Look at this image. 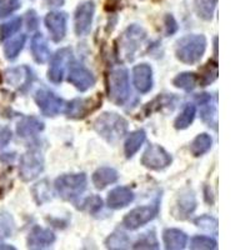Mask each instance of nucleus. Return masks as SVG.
Masks as SVG:
<instances>
[{
  "instance_id": "f257e3e1",
  "label": "nucleus",
  "mask_w": 250,
  "mask_h": 250,
  "mask_svg": "<svg viewBox=\"0 0 250 250\" xmlns=\"http://www.w3.org/2000/svg\"><path fill=\"white\" fill-rule=\"evenodd\" d=\"M94 130L99 134L103 139L114 144L119 142L125 134L128 133V122L117 113L105 111L95 119L94 122Z\"/></svg>"
},
{
  "instance_id": "f03ea898",
  "label": "nucleus",
  "mask_w": 250,
  "mask_h": 250,
  "mask_svg": "<svg viewBox=\"0 0 250 250\" xmlns=\"http://www.w3.org/2000/svg\"><path fill=\"white\" fill-rule=\"evenodd\" d=\"M207 50V38L203 34H190L175 43V57L184 64H196Z\"/></svg>"
},
{
  "instance_id": "7ed1b4c3",
  "label": "nucleus",
  "mask_w": 250,
  "mask_h": 250,
  "mask_svg": "<svg viewBox=\"0 0 250 250\" xmlns=\"http://www.w3.org/2000/svg\"><path fill=\"white\" fill-rule=\"evenodd\" d=\"M86 185H88V178L84 173L64 174L59 176L54 183L58 195L68 202H73L79 198L85 191Z\"/></svg>"
},
{
  "instance_id": "20e7f679",
  "label": "nucleus",
  "mask_w": 250,
  "mask_h": 250,
  "mask_svg": "<svg viewBox=\"0 0 250 250\" xmlns=\"http://www.w3.org/2000/svg\"><path fill=\"white\" fill-rule=\"evenodd\" d=\"M130 94L128 70L124 68L113 69L108 74V97L117 105H124Z\"/></svg>"
},
{
  "instance_id": "39448f33",
  "label": "nucleus",
  "mask_w": 250,
  "mask_h": 250,
  "mask_svg": "<svg viewBox=\"0 0 250 250\" xmlns=\"http://www.w3.org/2000/svg\"><path fill=\"white\" fill-rule=\"evenodd\" d=\"M146 40V31L140 25L133 24L123 33L119 39V57L124 60L131 62L140 49L142 44Z\"/></svg>"
},
{
  "instance_id": "423d86ee",
  "label": "nucleus",
  "mask_w": 250,
  "mask_h": 250,
  "mask_svg": "<svg viewBox=\"0 0 250 250\" xmlns=\"http://www.w3.org/2000/svg\"><path fill=\"white\" fill-rule=\"evenodd\" d=\"M34 100L38 108L45 117H57L58 114L64 113L65 102L59 98L54 91L46 88L38 89L34 95Z\"/></svg>"
},
{
  "instance_id": "0eeeda50",
  "label": "nucleus",
  "mask_w": 250,
  "mask_h": 250,
  "mask_svg": "<svg viewBox=\"0 0 250 250\" xmlns=\"http://www.w3.org/2000/svg\"><path fill=\"white\" fill-rule=\"evenodd\" d=\"M44 158L38 150H29L20 158L19 175L24 182H31L43 173Z\"/></svg>"
},
{
  "instance_id": "6e6552de",
  "label": "nucleus",
  "mask_w": 250,
  "mask_h": 250,
  "mask_svg": "<svg viewBox=\"0 0 250 250\" xmlns=\"http://www.w3.org/2000/svg\"><path fill=\"white\" fill-rule=\"evenodd\" d=\"M159 207L158 205H145L138 207L129 211L123 219V227L128 230H137L143 225L148 224L158 215Z\"/></svg>"
},
{
  "instance_id": "1a4fd4ad",
  "label": "nucleus",
  "mask_w": 250,
  "mask_h": 250,
  "mask_svg": "<svg viewBox=\"0 0 250 250\" xmlns=\"http://www.w3.org/2000/svg\"><path fill=\"white\" fill-rule=\"evenodd\" d=\"M74 60L73 50L70 48H62L53 55L50 62V68L48 70V79L54 84H60L64 79L68 66Z\"/></svg>"
},
{
  "instance_id": "9d476101",
  "label": "nucleus",
  "mask_w": 250,
  "mask_h": 250,
  "mask_svg": "<svg viewBox=\"0 0 250 250\" xmlns=\"http://www.w3.org/2000/svg\"><path fill=\"white\" fill-rule=\"evenodd\" d=\"M171 162H173V158L170 154L160 145L155 144L149 145L142 156V164L145 168L151 169V170H163L168 168Z\"/></svg>"
},
{
  "instance_id": "9b49d317",
  "label": "nucleus",
  "mask_w": 250,
  "mask_h": 250,
  "mask_svg": "<svg viewBox=\"0 0 250 250\" xmlns=\"http://www.w3.org/2000/svg\"><path fill=\"white\" fill-rule=\"evenodd\" d=\"M94 13H95V4L94 1H84L79 4L74 14V30L78 37H84L89 34L93 24Z\"/></svg>"
},
{
  "instance_id": "f8f14e48",
  "label": "nucleus",
  "mask_w": 250,
  "mask_h": 250,
  "mask_svg": "<svg viewBox=\"0 0 250 250\" xmlns=\"http://www.w3.org/2000/svg\"><path fill=\"white\" fill-rule=\"evenodd\" d=\"M45 25L50 33L51 40L55 43H60L66 35L68 15L62 12H50L45 17Z\"/></svg>"
},
{
  "instance_id": "ddd939ff",
  "label": "nucleus",
  "mask_w": 250,
  "mask_h": 250,
  "mask_svg": "<svg viewBox=\"0 0 250 250\" xmlns=\"http://www.w3.org/2000/svg\"><path fill=\"white\" fill-rule=\"evenodd\" d=\"M68 82L71 85H74L79 91H86L93 88L95 84V77L89 69L84 65L74 64L69 68Z\"/></svg>"
},
{
  "instance_id": "4468645a",
  "label": "nucleus",
  "mask_w": 250,
  "mask_h": 250,
  "mask_svg": "<svg viewBox=\"0 0 250 250\" xmlns=\"http://www.w3.org/2000/svg\"><path fill=\"white\" fill-rule=\"evenodd\" d=\"M5 79L10 85L15 86L20 91H25L34 80V74L29 66H19V68L9 69L5 71Z\"/></svg>"
},
{
  "instance_id": "2eb2a0df",
  "label": "nucleus",
  "mask_w": 250,
  "mask_h": 250,
  "mask_svg": "<svg viewBox=\"0 0 250 250\" xmlns=\"http://www.w3.org/2000/svg\"><path fill=\"white\" fill-rule=\"evenodd\" d=\"M133 83L139 93H149L153 89V69L151 66L145 62L134 66Z\"/></svg>"
},
{
  "instance_id": "dca6fc26",
  "label": "nucleus",
  "mask_w": 250,
  "mask_h": 250,
  "mask_svg": "<svg viewBox=\"0 0 250 250\" xmlns=\"http://www.w3.org/2000/svg\"><path fill=\"white\" fill-rule=\"evenodd\" d=\"M55 242V234L49 229L34 227L28 236L29 249H46Z\"/></svg>"
},
{
  "instance_id": "f3484780",
  "label": "nucleus",
  "mask_w": 250,
  "mask_h": 250,
  "mask_svg": "<svg viewBox=\"0 0 250 250\" xmlns=\"http://www.w3.org/2000/svg\"><path fill=\"white\" fill-rule=\"evenodd\" d=\"M196 209V196L191 189H185L178 195L175 203V214L178 219H187Z\"/></svg>"
},
{
  "instance_id": "a211bd4d",
  "label": "nucleus",
  "mask_w": 250,
  "mask_h": 250,
  "mask_svg": "<svg viewBox=\"0 0 250 250\" xmlns=\"http://www.w3.org/2000/svg\"><path fill=\"white\" fill-rule=\"evenodd\" d=\"M93 105H95V104L91 99L77 98V99H73L68 104H65L64 113L66 114V117L71 118V119H83L95 109V106Z\"/></svg>"
},
{
  "instance_id": "6ab92c4d",
  "label": "nucleus",
  "mask_w": 250,
  "mask_h": 250,
  "mask_svg": "<svg viewBox=\"0 0 250 250\" xmlns=\"http://www.w3.org/2000/svg\"><path fill=\"white\" fill-rule=\"evenodd\" d=\"M134 200V193L128 187H118L108 194L106 204L110 209L118 210L123 208L128 207Z\"/></svg>"
},
{
  "instance_id": "aec40b11",
  "label": "nucleus",
  "mask_w": 250,
  "mask_h": 250,
  "mask_svg": "<svg viewBox=\"0 0 250 250\" xmlns=\"http://www.w3.org/2000/svg\"><path fill=\"white\" fill-rule=\"evenodd\" d=\"M44 130V123L35 117H25L17 125V134L20 138L29 139L37 137Z\"/></svg>"
},
{
  "instance_id": "412c9836",
  "label": "nucleus",
  "mask_w": 250,
  "mask_h": 250,
  "mask_svg": "<svg viewBox=\"0 0 250 250\" xmlns=\"http://www.w3.org/2000/svg\"><path fill=\"white\" fill-rule=\"evenodd\" d=\"M31 55L38 64H45L50 59V49H49L46 39L42 33L33 35L30 43Z\"/></svg>"
},
{
  "instance_id": "4be33fe9",
  "label": "nucleus",
  "mask_w": 250,
  "mask_h": 250,
  "mask_svg": "<svg viewBox=\"0 0 250 250\" xmlns=\"http://www.w3.org/2000/svg\"><path fill=\"white\" fill-rule=\"evenodd\" d=\"M163 242H164L165 249L168 250H182L184 249L188 243V236L180 229L169 228L163 231Z\"/></svg>"
},
{
  "instance_id": "5701e85b",
  "label": "nucleus",
  "mask_w": 250,
  "mask_h": 250,
  "mask_svg": "<svg viewBox=\"0 0 250 250\" xmlns=\"http://www.w3.org/2000/svg\"><path fill=\"white\" fill-rule=\"evenodd\" d=\"M118 178H119V174L115 169L110 168V167H102V168L94 171L93 176H91V182L98 190H103L108 185L117 182Z\"/></svg>"
},
{
  "instance_id": "b1692460",
  "label": "nucleus",
  "mask_w": 250,
  "mask_h": 250,
  "mask_svg": "<svg viewBox=\"0 0 250 250\" xmlns=\"http://www.w3.org/2000/svg\"><path fill=\"white\" fill-rule=\"evenodd\" d=\"M145 138H146V134H145L143 129H139V130H135L129 134V137L126 138L124 144V154L128 159L133 158L139 151L142 145L144 144Z\"/></svg>"
},
{
  "instance_id": "393cba45",
  "label": "nucleus",
  "mask_w": 250,
  "mask_h": 250,
  "mask_svg": "<svg viewBox=\"0 0 250 250\" xmlns=\"http://www.w3.org/2000/svg\"><path fill=\"white\" fill-rule=\"evenodd\" d=\"M211 145H213V139H211L210 135L207 133H202L194 138L193 142L190 143L189 150H190L191 155L199 158V156L204 155L205 153L210 150Z\"/></svg>"
},
{
  "instance_id": "a878e982",
  "label": "nucleus",
  "mask_w": 250,
  "mask_h": 250,
  "mask_svg": "<svg viewBox=\"0 0 250 250\" xmlns=\"http://www.w3.org/2000/svg\"><path fill=\"white\" fill-rule=\"evenodd\" d=\"M199 78L195 73H180L173 79V85L178 89H182L184 91H193L195 86L198 85Z\"/></svg>"
},
{
  "instance_id": "bb28decb",
  "label": "nucleus",
  "mask_w": 250,
  "mask_h": 250,
  "mask_svg": "<svg viewBox=\"0 0 250 250\" xmlns=\"http://www.w3.org/2000/svg\"><path fill=\"white\" fill-rule=\"evenodd\" d=\"M216 4H218V0H194V8H195L196 15L200 19L209 21V20L213 19Z\"/></svg>"
},
{
  "instance_id": "cd10ccee",
  "label": "nucleus",
  "mask_w": 250,
  "mask_h": 250,
  "mask_svg": "<svg viewBox=\"0 0 250 250\" xmlns=\"http://www.w3.org/2000/svg\"><path fill=\"white\" fill-rule=\"evenodd\" d=\"M26 43V35L20 34L17 38H13L5 43L4 45V55L8 60L17 59L18 55L20 54V51L23 50L24 45Z\"/></svg>"
},
{
  "instance_id": "c85d7f7f",
  "label": "nucleus",
  "mask_w": 250,
  "mask_h": 250,
  "mask_svg": "<svg viewBox=\"0 0 250 250\" xmlns=\"http://www.w3.org/2000/svg\"><path fill=\"white\" fill-rule=\"evenodd\" d=\"M196 115V106L193 104H187L180 113V115L174 122V126L178 130H184V129L189 128L191 123L194 122Z\"/></svg>"
},
{
  "instance_id": "c756f323",
  "label": "nucleus",
  "mask_w": 250,
  "mask_h": 250,
  "mask_svg": "<svg viewBox=\"0 0 250 250\" xmlns=\"http://www.w3.org/2000/svg\"><path fill=\"white\" fill-rule=\"evenodd\" d=\"M33 195H34L35 202L39 205L49 202L51 199V190L48 180H42L40 183H37L33 187Z\"/></svg>"
},
{
  "instance_id": "7c9ffc66",
  "label": "nucleus",
  "mask_w": 250,
  "mask_h": 250,
  "mask_svg": "<svg viewBox=\"0 0 250 250\" xmlns=\"http://www.w3.org/2000/svg\"><path fill=\"white\" fill-rule=\"evenodd\" d=\"M108 249H128L130 247V239L122 231H115L105 240Z\"/></svg>"
},
{
  "instance_id": "2f4dec72",
  "label": "nucleus",
  "mask_w": 250,
  "mask_h": 250,
  "mask_svg": "<svg viewBox=\"0 0 250 250\" xmlns=\"http://www.w3.org/2000/svg\"><path fill=\"white\" fill-rule=\"evenodd\" d=\"M21 28V18L17 17L13 18L12 20H9L6 23H3L0 25V42L9 39L10 37L18 33Z\"/></svg>"
},
{
  "instance_id": "473e14b6",
  "label": "nucleus",
  "mask_w": 250,
  "mask_h": 250,
  "mask_svg": "<svg viewBox=\"0 0 250 250\" xmlns=\"http://www.w3.org/2000/svg\"><path fill=\"white\" fill-rule=\"evenodd\" d=\"M15 230V222L12 214L3 211L0 213V239H6L12 236Z\"/></svg>"
},
{
  "instance_id": "72a5a7b5",
  "label": "nucleus",
  "mask_w": 250,
  "mask_h": 250,
  "mask_svg": "<svg viewBox=\"0 0 250 250\" xmlns=\"http://www.w3.org/2000/svg\"><path fill=\"white\" fill-rule=\"evenodd\" d=\"M190 249L193 250H215L218 249V243L215 239L205 235H196L191 239Z\"/></svg>"
},
{
  "instance_id": "f704fd0d",
  "label": "nucleus",
  "mask_w": 250,
  "mask_h": 250,
  "mask_svg": "<svg viewBox=\"0 0 250 250\" xmlns=\"http://www.w3.org/2000/svg\"><path fill=\"white\" fill-rule=\"evenodd\" d=\"M199 78V82L200 85L202 86H208L210 85L211 83L214 82V80H216V78H218V64H216L215 62H209L205 65V68L203 69L202 74H200Z\"/></svg>"
},
{
  "instance_id": "c9c22d12",
  "label": "nucleus",
  "mask_w": 250,
  "mask_h": 250,
  "mask_svg": "<svg viewBox=\"0 0 250 250\" xmlns=\"http://www.w3.org/2000/svg\"><path fill=\"white\" fill-rule=\"evenodd\" d=\"M134 249H159V243L153 230L144 233L133 245Z\"/></svg>"
},
{
  "instance_id": "e433bc0d",
  "label": "nucleus",
  "mask_w": 250,
  "mask_h": 250,
  "mask_svg": "<svg viewBox=\"0 0 250 250\" xmlns=\"http://www.w3.org/2000/svg\"><path fill=\"white\" fill-rule=\"evenodd\" d=\"M194 224L208 233L218 234V220L210 215H202L194 220Z\"/></svg>"
},
{
  "instance_id": "4c0bfd02",
  "label": "nucleus",
  "mask_w": 250,
  "mask_h": 250,
  "mask_svg": "<svg viewBox=\"0 0 250 250\" xmlns=\"http://www.w3.org/2000/svg\"><path fill=\"white\" fill-rule=\"evenodd\" d=\"M83 209L90 214H97L103 209V200L100 196L91 195L83 203Z\"/></svg>"
},
{
  "instance_id": "58836bf2",
  "label": "nucleus",
  "mask_w": 250,
  "mask_h": 250,
  "mask_svg": "<svg viewBox=\"0 0 250 250\" xmlns=\"http://www.w3.org/2000/svg\"><path fill=\"white\" fill-rule=\"evenodd\" d=\"M20 6L19 0H0V19L8 17Z\"/></svg>"
},
{
  "instance_id": "ea45409f",
  "label": "nucleus",
  "mask_w": 250,
  "mask_h": 250,
  "mask_svg": "<svg viewBox=\"0 0 250 250\" xmlns=\"http://www.w3.org/2000/svg\"><path fill=\"white\" fill-rule=\"evenodd\" d=\"M204 109H203L202 110V118H203V120H204L205 123H208V124H209V126H213L214 129H218L216 128V125L218 124H215V123L213 122V120H211V118H214V119H216V111H215V109L214 108H211V106H208V104H204Z\"/></svg>"
},
{
  "instance_id": "a19ab883",
  "label": "nucleus",
  "mask_w": 250,
  "mask_h": 250,
  "mask_svg": "<svg viewBox=\"0 0 250 250\" xmlns=\"http://www.w3.org/2000/svg\"><path fill=\"white\" fill-rule=\"evenodd\" d=\"M25 20L26 28L30 31H34L38 28V25H39V18H38V14L35 10H29V12H26Z\"/></svg>"
},
{
  "instance_id": "79ce46f5",
  "label": "nucleus",
  "mask_w": 250,
  "mask_h": 250,
  "mask_svg": "<svg viewBox=\"0 0 250 250\" xmlns=\"http://www.w3.org/2000/svg\"><path fill=\"white\" fill-rule=\"evenodd\" d=\"M164 24H165V34L168 35H173L175 34L176 31H178V23H176V20L174 19V17L171 14H168L165 17L164 19Z\"/></svg>"
},
{
  "instance_id": "37998d69",
  "label": "nucleus",
  "mask_w": 250,
  "mask_h": 250,
  "mask_svg": "<svg viewBox=\"0 0 250 250\" xmlns=\"http://www.w3.org/2000/svg\"><path fill=\"white\" fill-rule=\"evenodd\" d=\"M13 134L12 130L9 128H1L0 129V150L3 148H5L6 145L9 144V142L12 140Z\"/></svg>"
},
{
  "instance_id": "c03bdc74",
  "label": "nucleus",
  "mask_w": 250,
  "mask_h": 250,
  "mask_svg": "<svg viewBox=\"0 0 250 250\" xmlns=\"http://www.w3.org/2000/svg\"><path fill=\"white\" fill-rule=\"evenodd\" d=\"M65 0H44V4L48 8H60V6L64 5Z\"/></svg>"
},
{
  "instance_id": "a18cd8bd",
  "label": "nucleus",
  "mask_w": 250,
  "mask_h": 250,
  "mask_svg": "<svg viewBox=\"0 0 250 250\" xmlns=\"http://www.w3.org/2000/svg\"><path fill=\"white\" fill-rule=\"evenodd\" d=\"M210 95L207 93L204 94H199L198 97H196V102L199 103V104H202V105H204V104H208V103L210 102Z\"/></svg>"
},
{
  "instance_id": "49530a36",
  "label": "nucleus",
  "mask_w": 250,
  "mask_h": 250,
  "mask_svg": "<svg viewBox=\"0 0 250 250\" xmlns=\"http://www.w3.org/2000/svg\"><path fill=\"white\" fill-rule=\"evenodd\" d=\"M214 50H215V55L218 54V38H214Z\"/></svg>"
},
{
  "instance_id": "de8ad7c7",
  "label": "nucleus",
  "mask_w": 250,
  "mask_h": 250,
  "mask_svg": "<svg viewBox=\"0 0 250 250\" xmlns=\"http://www.w3.org/2000/svg\"><path fill=\"white\" fill-rule=\"evenodd\" d=\"M0 249H10V250H14V247H10V245H5V244H0Z\"/></svg>"
}]
</instances>
